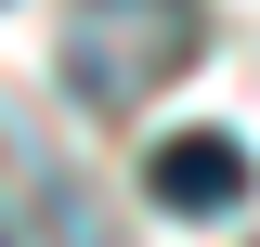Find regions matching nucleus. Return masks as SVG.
Instances as JSON below:
<instances>
[{
	"label": "nucleus",
	"mask_w": 260,
	"mask_h": 247,
	"mask_svg": "<svg viewBox=\"0 0 260 247\" xmlns=\"http://www.w3.org/2000/svg\"><path fill=\"white\" fill-rule=\"evenodd\" d=\"M143 195H156L169 221H221V208H247V143H234V130H169V143L143 156Z\"/></svg>",
	"instance_id": "f03ea898"
},
{
	"label": "nucleus",
	"mask_w": 260,
	"mask_h": 247,
	"mask_svg": "<svg viewBox=\"0 0 260 247\" xmlns=\"http://www.w3.org/2000/svg\"><path fill=\"white\" fill-rule=\"evenodd\" d=\"M208 13L195 0H65V91L78 104H143L156 78H182Z\"/></svg>",
	"instance_id": "f257e3e1"
}]
</instances>
